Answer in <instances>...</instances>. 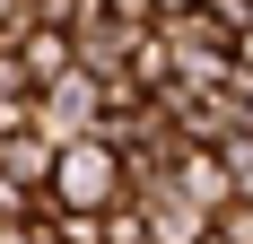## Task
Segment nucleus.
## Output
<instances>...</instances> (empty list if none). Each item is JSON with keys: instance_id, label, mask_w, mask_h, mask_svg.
I'll use <instances>...</instances> for the list:
<instances>
[{"instance_id": "nucleus-1", "label": "nucleus", "mask_w": 253, "mask_h": 244, "mask_svg": "<svg viewBox=\"0 0 253 244\" xmlns=\"http://www.w3.org/2000/svg\"><path fill=\"white\" fill-rule=\"evenodd\" d=\"M52 209H79V218H96V209H114L123 201V157L87 131V140H61V157H52V183H44Z\"/></svg>"}, {"instance_id": "nucleus-4", "label": "nucleus", "mask_w": 253, "mask_h": 244, "mask_svg": "<svg viewBox=\"0 0 253 244\" xmlns=\"http://www.w3.org/2000/svg\"><path fill=\"white\" fill-rule=\"evenodd\" d=\"M9 96H35V79H26L18 44H0V105H9Z\"/></svg>"}, {"instance_id": "nucleus-2", "label": "nucleus", "mask_w": 253, "mask_h": 244, "mask_svg": "<svg viewBox=\"0 0 253 244\" xmlns=\"http://www.w3.org/2000/svg\"><path fill=\"white\" fill-rule=\"evenodd\" d=\"M18 61H26V79H35V96H44V87H61V79L79 70L70 26H26V35H18Z\"/></svg>"}, {"instance_id": "nucleus-3", "label": "nucleus", "mask_w": 253, "mask_h": 244, "mask_svg": "<svg viewBox=\"0 0 253 244\" xmlns=\"http://www.w3.org/2000/svg\"><path fill=\"white\" fill-rule=\"evenodd\" d=\"M52 157H61V148H52L44 131H18V140H0V183L44 192V183H52Z\"/></svg>"}]
</instances>
